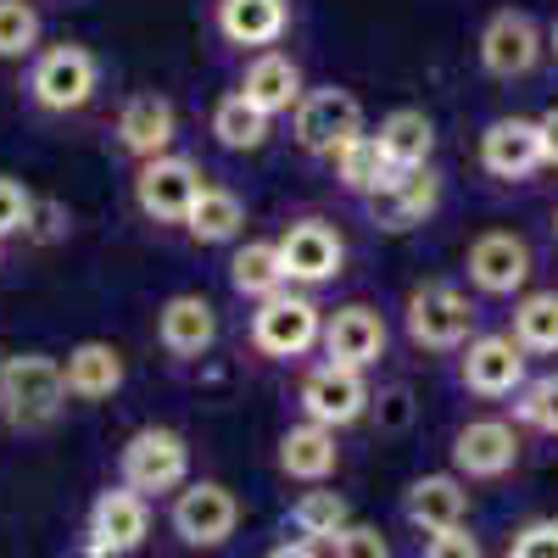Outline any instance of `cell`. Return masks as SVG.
<instances>
[{
    "label": "cell",
    "instance_id": "4fadbf2b",
    "mask_svg": "<svg viewBox=\"0 0 558 558\" xmlns=\"http://www.w3.org/2000/svg\"><path fill=\"white\" fill-rule=\"evenodd\" d=\"M302 413L313 425H357L368 413V386H363V368H341V363H318L313 375L302 380Z\"/></svg>",
    "mask_w": 558,
    "mask_h": 558
},
{
    "label": "cell",
    "instance_id": "7a4b0ae2",
    "mask_svg": "<svg viewBox=\"0 0 558 558\" xmlns=\"http://www.w3.org/2000/svg\"><path fill=\"white\" fill-rule=\"evenodd\" d=\"M402 324H408V341L413 347H425V352H458L463 341L475 336V302L463 296L452 279H425V286L408 291Z\"/></svg>",
    "mask_w": 558,
    "mask_h": 558
},
{
    "label": "cell",
    "instance_id": "484cf974",
    "mask_svg": "<svg viewBox=\"0 0 558 558\" xmlns=\"http://www.w3.org/2000/svg\"><path fill=\"white\" fill-rule=\"evenodd\" d=\"M380 151H386V162L397 168V173H408V168H425L430 162V151H436V123L418 112V107H397V112H386L380 118Z\"/></svg>",
    "mask_w": 558,
    "mask_h": 558
},
{
    "label": "cell",
    "instance_id": "8992f818",
    "mask_svg": "<svg viewBox=\"0 0 558 558\" xmlns=\"http://www.w3.org/2000/svg\"><path fill=\"white\" fill-rule=\"evenodd\" d=\"M318 336H324V313L296 291H274L252 313V341L268 357H302L307 347H318Z\"/></svg>",
    "mask_w": 558,
    "mask_h": 558
},
{
    "label": "cell",
    "instance_id": "603a6c76",
    "mask_svg": "<svg viewBox=\"0 0 558 558\" xmlns=\"http://www.w3.org/2000/svg\"><path fill=\"white\" fill-rule=\"evenodd\" d=\"M286 28H291V0H218V34L229 45L268 51Z\"/></svg>",
    "mask_w": 558,
    "mask_h": 558
},
{
    "label": "cell",
    "instance_id": "7402d4cb",
    "mask_svg": "<svg viewBox=\"0 0 558 558\" xmlns=\"http://www.w3.org/2000/svg\"><path fill=\"white\" fill-rule=\"evenodd\" d=\"M241 96H246L257 112H268V118L296 112V101H302V68H296L291 57H279V51H257V57L246 62Z\"/></svg>",
    "mask_w": 558,
    "mask_h": 558
},
{
    "label": "cell",
    "instance_id": "44dd1931",
    "mask_svg": "<svg viewBox=\"0 0 558 558\" xmlns=\"http://www.w3.org/2000/svg\"><path fill=\"white\" fill-rule=\"evenodd\" d=\"M157 341L173 357H202L218 341V313L207 296H168L157 313Z\"/></svg>",
    "mask_w": 558,
    "mask_h": 558
},
{
    "label": "cell",
    "instance_id": "ffe728a7",
    "mask_svg": "<svg viewBox=\"0 0 558 558\" xmlns=\"http://www.w3.org/2000/svg\"><path fill=\"white\" fill-rule=\"evenodd\" d=\"M402 514L413 531H452L470 520V492H463V475H425V481H413L408 497H402Z\"/></svg>",
    "mask_w": 558,
    "mask_h": 558
},
{
    "label": "cell",
    "instance_id": "d4e9b609",
    "mask_svg": "<svg viewBox=\"0 0 558 558\" xmlns=\"http://www.w3.org/2000/svg\"><path fill=\"white\" fill-rule=\"evenodd\" d=\"M62 380H68V397L78 402H101L123 386V352L112 341H78L62 363Z\"/></svg>",
    "mask_w": 558,
    "mask_h": 558
},
{
    "label": "cell",
    "instance_id": "5b68a950",
    "mask_svg": "<svg viewBox=\"0 0 558 558\" xmlns=\"http://www.w3.org/2000/svg\"><path fill=\"white\" fill-rule=\"evenodd\" d=\"M184 475H191V447H184L179 430L146 425L129 436V447H123V486L129 492L162 497V492H179Z\"/></svg>",
    "mask_w": 558,
    "mask_h": 558
},
{
    "label": "cell",
    "instance_id": "60d3db41",
    "mask_svg": "<svg viewBox=\"0 0 558 558\" xmlns=\"http://www.w3.org/2000/svg\"><path fill=\"white\" fill-rule=\"evenodd\" d=\"M547 51H553V57H558V23H553V28H547Z\"/></svg>",
    "mask_w": 558,
    "mask_h": 558
},
{
    "label": "cell",
    "instance_id": "d6986e66",
    "mask_svg": "<svg viewBox=\"0 0 558 558\" xmlns=\"http://www.w3.org/2000/svg\"><path fill=\"white\" fill-rule=\"evenodd\" d=\"M173 134H179V112L168 96H157V89H140V96L123 101L118 112V140H123V151L129 157H162L173 146Z\"/></svg>",
    "mask_w": 558,
    "mask_h": 558
},
{
    "label": "cell",
    "instance_id": "9c48e42d",
    "mask_svg": "<svg viewBox=\"0 0 558 558\" xmlns=\"http://www.w3.org/2000/svg\"><path fill=\"white\" fill-rule=\"evenodd\" d=\"M196 196H202V168L191 157L162 151V157H146L140 173H134V202L157 223H184V213H191Z\"/></svg>",
    "mask_w": 558,
    "mask_h": 558
},
{
    "label": "cell",
    "instance_id": "277c9868",
    "mask_svg": "<svg viewBox=\"0 0 558 558\" xmlns=\"http://www.w3.org/2000/svg\"><path fill=\"white\" fill-rule=\"evenodd\" d=\"M28 89L45 112H78L101 89V62H96V51H84V45H51V51L34 57Z\"/></svg>",
    "mask_w": 558,
    "mask_h": 558
},
{
    "label": "cell",
    "instance_id": "9a60e30c",
    "mask_svg": "<svg viewBox=\"0 0 558 558\" xmlns=\"http://www.w3.org/2000/svg\"><path fill=\"white\" fill-rule=\"evenodd\" d=\"M452 463L463 481H497L520 463V436L508 418H470L452 436Z\"/></svg>",
    "mask_w": 558,
    "mask_h": 558
},
{
    "label": "cell",
    "instance_id": "8fae6325",
    "mask_svg": "<svg viewBox=\"0 0 558 558\" xmlns=\"http://www.w3.org/2000/svg\"><path fill=\"white\" fill-rule=\"evenodd\" d=\"M146 531H151L146 497L129 492V486H118V492H101L96 508H89L84 547H89V558H123V553H134L140 542H146Z\"/></svg>",
    "mask_w": 558,
    "mask_h": 558
},
{
    "label": "cell",
    "instance_id": "3957f363",
    "mask_svg": "<svg viewBox=\"0 0 558 558\" xmlns=\"http://www.w3.org/2000/svg\"><path fill=\"white\" fill-rule=\"evenodd\" d=\"M291 134H296V146L313 151V157H336L347 140L363 134V107L352 89H336V84H324V89H302V101L291 112Z\"/></svg>",
    "mask_w": 558,
    "mask_h": 558
},
{
    "label": "cell",
    "instance_id": "f35d334b",
    "mask_svg": "<svg viewBox=\"0 0 558 558\" xmlns=\"http://www.w3.org/2000/svg\"><path fill=\"white\" fill-rule=\"evenodd\" d=\"M536 129H542V162L558 168V107H547V112L536 118Z\"/></svg>",
    "mask_w": 558,
    "mask_h": 558
},
{
    "label": "cell",
    "instance_id": "7c38bea8",
    "mask_svg": "<svg viewBox=\"0 0 558 558\" xmlns=\"http://www.w3.org/2000/svg\"><path fill=\"white\" fill-rule=\"evenodd\" d=\"M463 268H470V286L486 296H514L531 279V246L514 235V229H486V235L470 241L463 252Z\"/></svg>",
    "mask_w": 558,
    "mask_h": 558
},
{
    "label": "cell",
    "instance_id": "f546056e",
    "mask_svg": "<svg viewBox=\"0 0 558 558\" xmlns=\"http://www.w3.org/2000/svg\"><path fill=\"white\" fill-rule=\"evenodd\" d=\"M268 123H274V118L257 112V107L241 96V89L213 107V140H218L223 151H257L263 140H268Z\"/></svg>",
    "mask_w": 558,
    "mask_h": 558
},
{
    "label": "cell",
    "instance_id": "6da1fadb",
    "mask_svg": "<svg viewBox=\"0 0 558 558\" xmlns=\"http://www.w3.org/2000/svg\"><path fill=\"white\" fill-rule=\"evenodd\" d=\"M68 402L62 363L45 352H17L0 363V418L12 430H45L57 425V413Z\"/></svg>",
    "mask_w": 558,
    "mask_h": 558
},
{
    "label": "cell",
    "instance_id": "8d00e7d4",
    "mask_svg": "<svg viewBox=\"0 0 558 558\" xmlns=\"http://www.w3.org/2000/svg\"><path fill=\"white\" fill-rule=\"evenodd\" d=\"M330 547H336V558H391V547L375 525H347Z\"/></svg>",
    "mask_w": 558,
    "mask_h": 558
},
{
    "label": "cell",
    "instance_id": "2e32d148",
    "mask_svg": "<svg viewBox=\"0 0 558 558\" xmlns=\"http://www.w3.org/2000/svg\"><path fill=\"white\" fill-rule=\"evenodd\" d=\"M324 363H341V368H368L386 357V318L375 307H336L330 318H324Z\"/></svg>",
    "mask_w": 558,
    "mask_h": 558
},
{
    "label": "cell",
    "instance_id": "b9f144b4",
    "mask_svg": "<svg viewBox=\"0 0 558 558\" xmlns=\"http://www.w3.org/2000/svg\"><path fill=\"white\" fill-rule=\"evenodd\" d=\"M553 235H558V213H553Z\"/></svg>",
    "mask_w": 558,
    "mask_h": 558
},
{
    "label": "cell",
    "instance_id": "52a82bcc",
    "mask_svg": "<svg viewBox=\"0 0 558 558\" xmlns=\"http://www.w3.org/2000/svg\"><path fill=\"white\" fill-rule=\"evenodd\" d=\"M542 51H547V39H542V28H536L531 12L502 7V12H492L486 28H481V68H486L492 78H502V84L536 73Z\"/></svg>",
    "mask_w": 558,
    "mask_h": 558
},
{
    "label": "cell",
    "instance_id": "cb8c5ba5",
    "mask_svg": "<svg viewBox=\"0 0 558 558\" xmlns=\"http://www.w3.org/2000/svg\"><path fill=\"white\" fill-rule=\"evenodd\" d=\"M336 463H341V447H336L330 425L302 418V425H291L286 436H279V470H286L291 481H330Z\"/></svg>",
    "mask_w": 558,
    "mask_h": 558
},
{
    "label": "cell",
    "instance_id": "ab89813d",
    "mask_svg": "<svg viewBox=\"0 0 558 558\" xmlns=\"http://www.w3.org/2000/svg\"><path fill=\"white\" fill-rule=\"evenodd\" d=\"M268 558H318V553H313V542H286V547H274Z\"/></svg>",
    "mask_w": 558,
    "mask_h": 558
},
{
    "label": "cell",
    "instance_id": "ba28073f",
    "mask_svg": "<svg viewBox=\"0 0 558 558\" xmlns=\"http://www.w3.org/2000/svg\"><path fill=\"white\" fill-rule=\"evenodd\" d=\"M274 246H279L286 286H330L347 263V241L336 235V223H324V218H296Z\"/></svg>",
    "mask_w": 558,
    "mask_h": 558
},
{
    "label": "cell",
    "instance_id": "74e56055",
    "mask_svg": "<svg viewBox=\"0 0 558 558\" xmlns=\"http://www.w3.org/2000/svg\"><path fill=\"white\" fill-rule=\"evenodd\" d=\"M425 558H481V542L463 531V525H452V531H436L425 542Z\"/></svg>",
    "mask_w": 558,
    "mask_h": 558
},
{
    "label": "cell",
    "instance_id": "5bb4252c",
    "mask_svg": "<svg viewBox=\"0 0 558 558\" xmlns=\"http://www.w3.org/2000/svg\"><path fill=\"white\" fill-rule=\"evenodd\" d=\"M458 380L475 397H514L525 386V347L514 336H475L463 341Z\"/></svg>",
    "mask_w": 558,
    "mask_h": 558
},
{
    "label": "cell",
    "instance_id": "d6a6232c",
    "mask_svg": "<svg viewBox=\"0 0 558 558\" xmlns=\"http://www.w3.org/2000/svg\"><path fill=\"white\" fill-rule=\"evenodd\" d=\"M34 45H39V12L28 0H0V62L34 57Z\"/></svg>",
    "mask_w": 558,
    "mask_h": 558
},
{
    "label": "cell",
    "instance_id": "f1b7e54d",
    "mask_svg": "<svg viewBox=\"0 0 558 558\" xmlns=\"http://www.w3.org/2000/svg\"><path fill=\"white\" fill-rule=\"evenodd\" d=\"M229 286H235L241 296L263 302L274 291H286V268H279V246L274 241H246L235 246V257H229Z\"/></svg>",
    "mask_w": 558,
    "mask_h": 558
},
{
    "label": "cell",
    "instance_id": "e575fe53",
    "mask_svg": "<svg viewBox=\"0 0 558 558\" xmlns=\"http://www.w3.org/2000/svg\"><path fill=\"white\" fill-rule=\"evenodd\" d=\"M28 223H34V196L23 191L17 179H7V173H0V241L23 235Z\"/></svg>",
    "mask_w": 558,
    "mask_h": 558
},
{
    "label": "cell",
    "instance_id": "4316f807",
    "mask_svg": "<svg viewBox=\"0 0 558 558\" xmlns=\"http://www.w3.org/2000/svg\"><path fill=\"white\" fill-rule=\"evenodd\" d=\"M184 229H191V241H202V246H223L246 229V202L235 191H223V184H202V196L184 213Z\"/></svg>",
    "mask_w": 558,
    "mask_h": 558
},
{
    "label": "cell",
    "instance_id": "ac0fdd59",
    "mask_svg": "<svg viewBox=\"0 0 558 558\" xmlns=\"http://www.w3.org/2000/svg\"><path fill=\"white\" fill-rule=\"evenodd\" d=\"M436 207H441V173L430 162L397 173L380 196H368V218H375L380 229H413V223H425Z\"/></svg>",
    "mask_w": 558,
    "mask_h": 558
},
{
    "label": "cell",
    "instance_id": "836d02e7",
    "mask_svg": "<svg viewBox=\"0 0 558 558\" xmlns=\"http://www.w3.org/2000/svg\"><path fill=\"white\" fill-rule=\"evenodd\" d=\"M514 418L542 436H558V375H542V380H525L514 391Z\"/></svg>",
    "mask_w": 558,
    "mask_h": 558
},
{
    "label": "cell",
    "instance_id": "1f68e13d",
    "mask_svg": "<svg viewBox=\"0 0 558 558\" xmlns=\"http://www.w3.org/2000/svg\"><path fill=\"white\" fill-rule=\"evenodd\" d=\"M291 525H296V536H302V542H336V536L352 525L347 497H341V492H307V497H296Z\"/></svg>",
    "mask_w": 558,
    "mask_h": 558
},
{
    "label": "cell",
    "instance_id": "e0dca14e",
    "mask_svg": "<svg viewBox=\"0 0 558 558\" xmlns=\"http://www.w3.org/2000/svg\"><path fill=\"white\" fill-rule=\"evenodd\" d=\"M481 168L492 179H508V184H520L531 179L542 162V129L536 118H492L486 134H481Z\"/></svg>",
    "mask_w": 558,
    "mask_h": 558
},
{
    "label": "cell",
    "instance_id": "83f0119b",
    "mask_svg": "<svg viewBox=\"0 0 558 558\" xmlns=\"http://www.w3.org/2000/svg\"><path fill=\"white\" fill-rule=\"evenodd\" d=\"M336 162V179H341V191H352V196H380L386 184L397 179V168L386 162V151H380V140L375 134H357V140H347V146L330 157Z\"/></svg>",
    "mask_w": 558,
    "mask_h": 558
},
{
    "label": "cell",
    "instance_id": "4dcf8cb0",
    "mask_svg": "<svg viewBox=\"0 0 558 558\" xmlns=\"http://www.w3.org/2000/svg\"><path fill=\"white\" fill-rule=\"evenodd\" d=\"M514 341L525 352H536V357L558 352V291H531L514 307Z\"/></svg>",
    "mask_w": 558,
    "mask_h": 558
},
{
    "label": "cell",
    "instance_id": "30bf717a",
    "mask_svg": "<svg viewBox=\"0 0 558 558\" xmlns=\"http://www.w3.org/2000/svg\"><path fill=\"white\" fill-rule=\"evenodd\" d=\"M241 525V502L218 481H196L173 497V531L184 547H223Z\"/></svg>",
    "mask_w": 558,
    "mask_h": 558
},
{
    "label": "cell",
    "instance_id": "d590c367",
    "mask_svg": "<svg viewBox=\"0 0 558 558\" xmlns=\"http://www.w3.org/2000/svg\"><path fill=\"white\" fill-rule=\"evenodd\" d=\"M508 558H558V520H531V525L514 536Z\"/></svg>",
    "mask_w": 558,
    "mask_h": 558
}]
</instances>
